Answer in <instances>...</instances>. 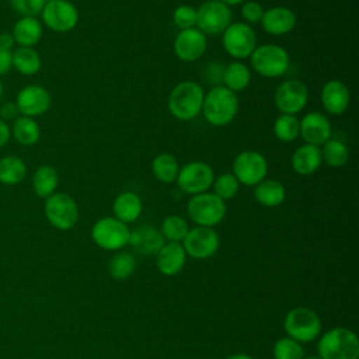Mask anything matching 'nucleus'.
<instances>
[{"label": "nucleus", "instance_id": "f257e3e1", "mask_svg": "<svg viewBox=\"0 0 359 359\" xmlns=\"http://www.w3.org/2000/svg\"><path fill=\"white\" fill-rule=\"evenodd\" d=\"M201 112L208 123L226 126L234 121L238 112V98L236 93L224 86L210 87V90L205 93Z\"/></svg>", "mask_w": 359, "mask_h": 359}, {"label": "nucleus", "instance_id": "f03ea898", "mask_svg": "<svg viewBox=\"0 0 359 359\" xmlns=\"http://www.w3.org/2000/svg\"><path fill=\"white\" fill-rule=\"evenodd\" d=\"M203 97L205 90L202 84L192 80H184L175 84L171 90L167 107L170 114L178 121H191L201 114Z\"/></svg>", "mask_w": 359, "mask_h": 359}, {"label": "nucleus", "instance_id": "7ed1b4c3", "mask_svg": "<svg viewBox=\"0 0 359 359\" xmlns=\"http://www.w3.org/2000/svg\"><path fill=\"white\" fill-rule=\"evenodd\" d=\"M317 351L320 359H358L359 341L353 331L337 327L320 337Z\"/></svg>", "mask_w": 359, "mask_h": 359}, {"label": "nucleus", "instance_id": "20e7f679", "mask_svg": "<svg viewBox=\"0 0 359 359\" xmlns=\"http://www.w3.org/2000/svg\"><path fill=\"white\" fill-rule=\"evenodd\" d=\"M250 63L255 73L265 79H276L283 76L289 66L290 57L287 50L276 43H262L250 55Z\"/></svg>", "mask_w": 359, "mask_h": 359}, {"label": "nucleus", "instance_id": "39448f33", "mask_svg": "<svg viewBox=\"0 0 359 359\" xmlns=\"http://www.w3.org/2000/svg\"><path fill=\"white\" fill-rule=\"evenodd\" d=\"M226 212V202L208 191L192 195L187 203V213L189 219L196 226L202 227H215L224 219Z\"/></svg>", "mask_w": 359, "mask_h": 359}, {"label": "nucleus", "instance_id": "423d86ee", "mask_svg": "<svg viewBox=\"0 0 359 359\" xmlns=\"http://www.w3.org/2000/svg\"><path fill=\"white\" fill-rule=\"evenodd\" d=\"M283 327L289 338L297 342H311L321 332V320L318 314L309 307H294L287 311Z\"/></svg>", "mask_w": 359, "mask_h": 359}, {"label": "nucleus", "instance_id": "0eeeda50", "mask_svg": "<svg viewBox=\"0 0 359 359\" xmlns=\"http://www.w3.org/2000/svg\"><path fill=\"white\" fill-rule=\"evenodd\" d=\"M48 222L57 230H70L79 220L76 201L65 192H55L45 199L43 206Z\"/></svg>", "mask_w": 359, "mask_h": 359}, {"label": "nucleus", "instance_id": "6e6552de", "mask_svg": "<svg viewBox=\"0 0 359 359\" xmlns=\"http://www.w3.org/2000/svg\"><path fill=\"white\" fill-rule=\"evenodd\" d=\"M129 234L128 224L112 216L101 217L91 229L93 241L107 251H116L125 247L129 241Z\"/></svg>", "mask_w": 359, "mask_h": 359}, {"label": "nucleus", "instance_id": "1a4fd4ad", "mask_svg": "<svg viewBox=\"0 0 359 359\" xmlns=\"http://www.w3.org/2000/svg\"><path fill=\"white\" fill-rule=\"evenodd\" d=\"M222 35L224 50L236 60L250 57L252 50L257 48L255 31L245 22H231Z\"/></svg>", "mask_w": 359, "mask_h": 359}, {"label": "nucleus", "instance_id": "9d476101", "mask_svg": "<svg viewBox=\"0 0 359 359\" xmlns=\"http://www.w3.org/2000/svg\"><path fill=\"white\" fill-rule=\"evenodd\" d=\"M231 10L219 0H206L196 8V28L205 35H219L231 24Z\"/></svg>", "mask_w": 359, "mask_h": 359}, {"label": "nucleus", "instance_id": "9b49d317", "mask_svg": "<svg viewBox=\"0 0 359 359\" xmlns=\"http://www.w3.org/2000/svg\"><path fill=\"white\" fill-rule=\"evenodd\" d=\"M233 175L247 187H255L268 174V163L262 153L257 150H243L233 161Z\"/></svg>", "mask_w": 359, "mask_h": 359}, {"label": "nucleus", "instance_id": "f8f14e48", "mask_svg": "<svg viewBox=\"0 0 359 359\" xmlns=\"http://www.w3.org/2000/svg\"><path fill=\"white\" fill-rule=\"evenodd\" d=\"M215 180L213 168L205 161H191L180 167L177 175L178 188L189 195H196L206 192Z\"/></svg>", "mask_w": 359, "mask_h": 359}, {"label": "nucleus", "instance_id": "ddd939ff", "mask_svg": "<svg viewBox=\"0 0 359 359\" xmlns=\"http://www.w3.org/2000/svg\"><path fill=\"white\" fill-rule=\"evenodd\" d=\"M43 24L55 32H69L79 22V10L69 0H48L41 11Z\"/></svg>", "mask_w": 359, "mask_h": 359}, {"label": "nucleus", "instance_id": "4468645a", "mask_svg": "<svg viewBox=\"0 0 359 359\" xmlns=\"http://www.w3.org/2000/svg\"><path fill=\"white\" fill-rule=\"evenodd\" d=\"M309 88L296 79L282 81L273 93V104L280 114L296 115L307 105Z\"/></svg>", "mask_w": 359, "mask_h": 359}, {"label": "nucleus", "instance_id": "2eb2a0df", "mask_svg": "<svg viewBox=\"0 0 359 359\" xmlns=\"http://www.w3.org/2000/svg\"><path fill=\"white\" fill-rule=\"evenodd\" d=\"M181 244L187 255H189L191 258L206 259L216 254L220 245V238L213 227L196 226L188 230Z\"/></svg>", "mask_w": 359, "mask_h": 359}, {"label": "nucleus", "instance_id": "dca6fc26", "mask_svg": "<svg viewBox=\"0 0 359 359\" xmlns=\"http://www.w3.org/2000/svg\"><path fill=\"white\" fill-rule=\"evenodd\" d=\"M52 104L49 91L39 84H29L21 88L15 98V107L24 116H39L45 114Z\"/></svg>", "mask_w": 359, "mask_h": 359}, {"label": "nucleus", "instance_id": "f3484780", "mask_svg": "<svg viewBox=\"0 0 359 359\" xmlns=\"http://www.w3.org/2000/svg\"><path fill=\"white\" fill-rule=\"evenodd\" d=\"M206 48H208V38L198 28L178 31L172 43L175 56L180 60L187 63L201 59Z\"/></svg>", "mask_w": 359, "mask_h": 359}, {"label": "nucleus", "instance_id": "a211bd4d", "mask_svg": "<svg viewBox=\"0 0 359 359\" xmlns=\"http://www.w3.org/2000/svg\"><path fill=\"white\" fill-rule=\"evenodd\" d=\"M299 136L304 143L320 147L331 137V122L323 112H307L300 119Z\"/></svg>", "mask_w": 359, "mask_h": 359}, {"label": "nucleus", "instance_id": "6ab92c4d", "mask_svg": "<svg viewBox=\"0 0 359 359\" xmlns=\"http://www.w3.org/2000/svg\"><path fill=\"white\" fill-rule=\"evenodd\" d=\"M261 27L266 34L280 36L293 31L297 22L294 11L285 6H273L264 10L261 18Z\"/></svg>", "mask_w": 359, "mask_h": 359}, {"label": "nucleus", "instance_id": "aec40b11", "mask_svg": "<svg viewBox=\"0 0 359 359\" xmlns=\"http://www.w3.org/2000/svg\"><path fill=\"white\" fill-rule=\"evenodd\" d=\"M321 105L330 115L344 114L351 102V93L345 83L341 80H328L320 93Z\"/></svg>", "mask_w": 359, "mask_h": 359}, {"label": "nucleus", "instance_id": "412c9836", "mask_svg": "<svg viewBox=\"0 0 359 359\" xmlns=\"http://www.w3.org/2000/svg\"><path fill=\"white\" fill-rule=\"evenodd\" d=\"M165 240L163 238L158 229L151 224L137 226L129 234L128 244L139 254L143 255H156L158 250L164 245Z\"/></svg>", "mask_w": 359, "mask_h": 359}, {"label": "nucleus", "instance_id": "4be33fe9", "mask_svg": "<svg viewBox=\"0 0 359 359\" xmlns=\"http://www.w3.org/2000/svg\"><path fill=\"white\" fill-rule=\"evenodd\" d=\"M156 257L157 269L165 276H174L180 273L187 261V252L181 243H164Z\"/></svg>", "mask_w": 359, "mask_h": 359}, {"label": "nucleus", "instance_id": "5701e85b", "mask_svg": "<svg viewBox=\"0 0 359 359\" xmlns=\"http://www.w3.org/2000/svg\"><path fill=\"white\" fill-rule=\"evenodd\" d=\"M292 168L296 174L307 177L314 174L323 164L321 150L318 146L303 143L292 154Z\"/></svg>", "mask_w": 359, "mask_h": 359}, {"label": "nucleus", "instance_id": "b1692460", "mask_svg": "<svg viewBox=\"0 0 359 359\" xmlns=\"http://www.w3.org/2000/svg\"><path fill=\"white\" fill-rule=\"evenodd\" d=\"M143 210L142 199L137 194L132 191H123L114 199L112 203V212L114 217L123 223H132L135 222Z\"/></svg>", "mask_w": 359, "mask_h": 359}, {"label": "nucleus", "instance_id": "393cba45", "mask_svg": "<svg viewBox=\"0 0 359 359\" xmlns=\"http://www.w3.org/2000/svg\"><path fill=\"white\" fill-rule=\"evenodd\" d=\"M42 24L36 17H21L13 27L11 35L17 45L34 48L42 38Z\"/></svg>", "mask_w": 359, "mask_h": 359}, {"label": "nucleus", "instance_id": "a878e982", "mask_svg": "<svg viewBox=\"0 0 359 359\" xmlns=\"http://www.w3.org/2000/svg\"><path fill=\"white\" fill-rule=\"evenodd\" d=\"M254 198L262 206L276 208L285 201L286 189L280 181L264 178L254 187Z\"/></svg>", "mask_w": 359, "mask_h": 359}, {"label": "nucleus", "instance_id": "bb28decb", "mask_svg": "<svg viewBox=\"0 0 359 359\" xmlns=\"http://www.w3.org/2000/svg\"><path fill=\"white\" fill-rule=\"evenodd\" d=\"M250 81H251V70L245 63L240 60H234L224 66L223 86L231 90L233 93L245 90Z\"/></svg>", "mask_w": 359, "mask_h": 359}, {"label": "nucleus", "instance_id": "cd10ccee", "mask_svg": "<svg viewBox=\"0 0 359 359\" xmlns=\"http://www.w3.org/2000/svg\"><path fill=\"white\" fill-rule=\"evenodd\" d=\"M11 63L13 67L22 76H34L39 72L42 66L39 53L34 48L25 46H20L15 50H13Z\"/></svg>", "mask_w": 359, "mask_h": 359}, {"label": "nucleus", "instance_id": "c85d7f7f", "mask_svg": "<svg viewBox=\"0 0 359 359\" xmlns=\"http://www.w3.org/2000/svg\"><path fill=\"white\" fill-rule=\"evenodd\" d=\"M11 135L14 139L22 146H32L41 137V129L38 122L29 116H17L10 128Z\"/></svg>", "mask_w": 359, "mask_h": 359}, {"label": "nucleus", "instance_id": "c756f323", "mask_svg": "<svg viewBox=\"0 0 359 359\" xmlns=\"http://www.w3.org/2000/svg\"><path fill=\"white\" fill-rule=\"evenodd\" d=\"M57 184L59 175L56 168L52 165H41L32 175V188L39 198L46 199L48 196L55 194Z\"/></svg>", "mask_w": 359, "mask_h": 359}, {"label": "nucleus", "instance_id": "7c9ffc66", "mask_svg": "<svg viewBox=\"0 0 359 359\" xmlns=\"http://www.w3.org/2000/svg\"><path fill=\"white\" fill-rule=\"evenodd\" d=\"M180 171L178 160L170 153H160L151 161V172L156 180L170 184L177 180Z\"/></svg>", "mask_w": 359, "mask_h": 359}, {"label": "nucleus", "instance_id": "2f4dec72", "mask_svg": "<svg viewBox=\"0 0 359 359\" xmlns=\"http://www.w3.org/2000/svg\"><path fill=\"white\" fill-rule=\"evenodd\" d=\"M320 150H321L323 163H325L332 168H339L348 163L349 149L342 140L330 137L323 144V147H320Z\"/></svg>", "mask_w": 359, "mask_h": 359}, {"label": "nucleus", "instance_id": "473e14b6", "mask_svg": "<svg viewBox=\"0 0 359 359\" xmlns=\"http://www.w3.org/2000/svg\"><path fill=\"white\" fill-rule=\"evenodd\" d=\"M27 174L25 163L17 156L0 158V182L4 185L20 184Z\"/></svg>", "mask_w": 359, "mask_h": 359}, {"label": "nucleus", "instance_id": "72a5a7b5", "mask_svg": "<svg viewBox=\"0 0 359 359\" xmlns=\"http://www.w3.org/2000/svg\"><path fill=\"white\" fill-rule=\"evenodd\" d=\"M300 119L296 115L280 114L273 122V135L283 143H290L299 137Z\"/></svg>", "mask_w": 359, "mask_h": 359}, {"label": "nucleus", "instance_id": "f704fd0d", "mask_svg": "<svg viewBox=\"0 0 359 359\" xmlns=\"http://www.w3.org/2000/svg\"><path fill=\"white\" fill-rule=\"evenodd\" d=\"M135 266H136L135 257L130 252L122 251L115 254L108 262V273L115 280H125L133 273Z\"/></svg>", "mask_w": 359, "mask_h": 359}, {"label": "nucleus", "instance_id": "c9c22d12", "mask_svg": "<svg viewBox=\"0 0 359 359\" xmlns=\"http://www.w3.org/2000/svg\"><path fill=\"white\" fill-rule=\"evenodd\" d=\"M189 227L184 217L178 215H170L167 216L160 227V233L164 240L170 243H181L184 237L187 236Z\"/></svg>", "mask_w": 359, "mask_h": 359}, {"label": "nucleus", "instance_id": "e433bc0d", "mask_svg": "<svg viewBox=\"0 0 359 359\" xmlns=\"http://www.w3.org/2000/svg\"><path fill=\"white\" fill-rule=\"evenodd\" d=\"M212 187H213V194L226 202L236 196L240 188V182L233 175V172H223L215 177Z\"/></svg>", "mask_w": 359, "mask_h": 359}, {"label": "nucleus", "instance_id": "4c0bfd02", "mask_svg": "<svg viewBox=\"0 0 359 359\" xmlns=\"http://www.w3.org/2000/svg\"><path fill=\"white\" fill-rule=\"evenodd\" d=\"M273 359H304V351L300 342L285 337L275 342Z\"/></svg>", "mask_w": 359, "mask_h": 359}, {"label": "nucleus", "instance_id": "58836bf2", "mask_svg": "<svg viewBox=\"0 0 359 359\" xmlns=\"http://www.w3.org/2000/svg\"><path fill=\"white\" fill-rule=\"evenodd\" d=\"M172 22L180 31L196 28V8L188 4L178 6L172 13Z\"/></svg>", "mask_w": 359, "mask_h": 359}, {"label": "nucleus", "instance_id": "ea45409f", "mask_svg": "<svg viewBox=\"0 0 359 359\" xmlns=\"http://www.w3.org/2000/svg\"><path fill=\"white\" fill-rule=\"evenodd\" d=\"M224 66L220 60H210L209 63H206L202 69V73H201V77L202 80L212 86V87H216V86H223V72H224Z\"/></svg>", "mask_w": 359, "mask_h": 359}, {"label": "nucleus", "instance_id": "a19ab883", "mask_svg": "<svg viewBox=\"0 0 359 359\" xmlns=\"http://www.w3.org/2000/svg\"><path fill=\"white\" fill-rule=\"evenodd\" d=\"M48 0H10L11 8L21 17H36Z\"/></svg>", "mask_w": 359, "mask_h": 359}, {"label": "nucleus", "instance_id": "79ce46f5", "mask_svg": "<svg viewBox=\"0 0 359 359\" xmlns=\"http://www.w3.org/2000/svg\"><path fill=\"white\" fill-rule=\"evenodd\" d=\"M241 17L244 20L245 24H255L259 22L264 14V8L261 6V3L255 1V0H245L244 3H241Z\"/></svg>", "mask_w": 359, "mask_h": 359}, {"label": "nucleus", "instance_id": "37998d69", "mask_svg": "<svg viewBox=\"0 0 359 359\" xmlns=\"http://www.w3.org/2000/svg\"><path fill=\"white\" fill-rule=\"evenodd\" d=\"M11 56H13L11 50L4 49V48L0 46V76L8 73V70L13 67Z\"/></svg>", "mask_w": 359, "mask_h": 359}, {"label": "nucleus", "instance_id": "c03bdc74", "mask_svg": "<svg viewBox=\"0 0 359 359\" xmlns=\"http://www.w3.org/2000/svg\"><path fill=\"white\" fill-rule=\"evenodd\" d=\"M17 114H18V109L15 107V102H7V104L1 105V108H0V116L4 122L10 121V119L14 121L17 118Z\"/></svg>", "mask_w": 359, "mask_h": 359}, {"label": "nucleus", "instance_id": "a18cd8bd", "mask_svg": "<svg viewBox=\"0 0 359 359\" xmlns=\"http://www.w3.org/2000/svg\"><path fill=\"white\" fill-rule=\"evenodd\" d=\"M10 136H11L10 126L7 125V122L0 119V147H3L8 142Z\"/></svg>", "mask_w": 359, "mask_h": 359}, {"label": "nucleus", "instance_id": "49530a36", "mask_svg": "<svg viewBox=\"0 0 359 359\" xmlns=\"http://www.w3.org/2000/svg\"><path fill=\"white\" fill-rule=\"evenodd\" d=\"M14 39H13V35L11 32H3L0 34V46L4 48V49H8L11 50L13 46H14Z\"/></svg>", "mask_w": 359, "mask_h": 359}, {"label": "nucleus", "instance_id": "de8ad7c7", "mask_svg": "<svg viewBox=\"0 0 359 359\" xmlns=\"http://www.w3.org/2000/svg\"><path fill=\"white\" fill-rule=\"evenodd\" d=\"M227 359H252V358L250 355H247V353H234V355L229 356Z\"/></svg>", "mask_w": 359, "mask_h": 359}, {"label": "nucleus", "instance_id": "09e8293b", "mask_svg": "<svg viewBox=\"0 0 359 359\" xmlns=\"http://www.w3.org/2000/svg\"><path fill=\"white\" fill-rule=\"evenodd\" d=\"M219 1H222V3H224V4H227L229 7L230 6H236V4H241V3H244L245 0H219Z\"/></svg>", "mask_w": 359, "mask_h": 359}, {"label": "nucleus", "instance_id": "8fccbe9b", "mask_svg": "<svg viewBox=\"0 0 359 359\" xmlns=\"http://www.w3.org/2000/svg\"><path fill=\"white\" fill-rule=\"evenodd\" d=\"M1 95H3V84L0 81V100H1Z\"/></svg>", "mask_w": 359, "mask_h": 359}, {"label": "nucleus", "instance_id": "3c124183", "mask_svg": "<svg viewBox=\"0 0 359 359\" xmlns=\"http://www.w3.org/2000/svg\"><path fill=\"white\" fill-rule=\"evenodd\" d=\"M304 359H320L318 356H309V358H304Z\"/></svg>", "mask_w": 359, "mask_h": 359}]
</instances>
